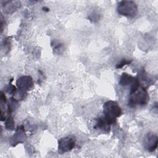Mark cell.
Here are the masks:
<instances>
[{
    "instance_id": "cell-1",
    "label": "cell",
    "mask_w": 158,
    "mask_h": 158,
    "mask_svg": "<svg viewBox=\"0 0 158 158\" xmlns=\"http://www.w3.org/2000/svg\"><path fill=\"white\" fill-rule=\"evenodd\" d=\"M103 114L105 119L110 125H112L115 123L117 118L122 114V110L117 102L114 101H109L103 105Z\"/></svg>"
},
{
    "instance_id": "cell-2",
    "label": "cell",
    "mask_w": 158,
    "mask_h": 158,
    "mask_svg": "<svg viewBox=\"0 0 158 158\" xmlns=\"http://www.w3.org/2000/svg\"><path fill=\"white\" fill-rule=\"evenodd\" d=\"M149 101V94L146 89L143 86H140L133 93L130 94L128 101V106L135 107L137 106H145Z\"/></svg>"
},
{
    "instance_id": "cell-3",
    "label": "cell",
    "mask_w": 158,
    "mask_h": 158,
    "mask_svg": "<svg viewBox=\"0 0 158 158\" xmlns=\"http://www.w3.org/2000/svg\"><path fill=\"white\" fill-rule=\"evenodd\" d=\"M119 14L126 17H135L138 12V7L133 1H122L117 6Z\"/></svg>"
},
{
    "instance_id": "cell-4",
    "label": "cell",
    "mask_w": 158,
    "mask_h": 158,
    "mask_svg": "<svg viewBox=\"0 0 158 158\" xmlns=\"http://www.w3.org/2000/svg\"><path fill=\"white\" fill-rule=\"evenodd\" d=\"M75 145V139L70 136L62 138L59 140L58 151L59 154H64L65 152L71 151Z\"/></svg>"
},
{
    "instance_id": "cell-5",
    "label": "cell",
    "mask_w": 158,
    "mask_h": 158,
    "mask_svg": "<svg viewBox=\"0 0 158 158\" xmlns=\"http://www.w3.org/2000/svg\"><path fill=\"white\" fill-rule=\"evenodd\" d=\"M158 144V139L157 135L152 133H148L144 139V148L149 152L154 151Z\"/></svg>"
},
{
    "instance_id": "cell-6",
    "label": "cell",
    "mask_w": 158,
    "mask_h": 158,
    "mask_svg": "<svg viewBox=\"0 0 158 158\" xmlns=\"http://www.w3.org/2000/svg\"><path fill=\"white\" fill-rule=\"evenodd\" d=\"M17 85L22 92H25L33 85V80L30 76H22L17 81Z\"/></svg>"
},
{
    "instance_id": "cell-7",
    "label": "cell",
    "mask_w": 158,
    "mask_h": 158,
    "mask_svg": "<svg viewBox=\"0 0 158 158\" xmlns=\"http://www.w3.org/2000/svg\"><path fill=\"white\" fill-rule=\"evenodd\" d=\"M110 124L105 119V118L102 116L96 119V122L94 126V128L101 129L106 132H109L110 131Z\"/></svg>"
},
{
    "instance_id": "cell-8",
    "label": "cell",
    "mask_w": 158,
    "mask_h": 158,
    "mask_svg": "<svg viewBox=\"0 0 158 158\" xmlns=\"http://www.w3.org/2000/svg\"><path fill=\"white\" fill-rule=\"evenodd\" d=\"M136 78L133 77L130 75L123 73H122L120 81H119V84L122 86H127L128 85H130V86L135 81Z\"/></svg>"
},
{
    "instance_id": "cell-9",
    "label": "cell",
    "mask_w": 158,
    "mask_h": 158,
    "mask_svg": "<svg viewBox=\"0 0 158 158\" xmlns=\"http://www.w3.org/2000/svg\"><path fill=\"white\" fill-rule=\"evenodd\" d=\"M14 122L11 117H9L6 122V127L8 130H12L14 128Z\"/></svg>"
},
{
    "instance_id": "cell-10",
    "label": "cell",
    "mask_w": 158,
    "mask_h": 158,
    "mask_svg": "<svg viewBox=\"0 0 158 158\" xmlns=\"http://www.w3.org/2000/svg\"><path fill=\"white\" fill-rule=\"evenodd\" d=\"M132 62L131 60H127V59H122L121 61H120L116 65V69H121L123 66L126 65L130 64Z\"/></svg>"
}]
</instances>
